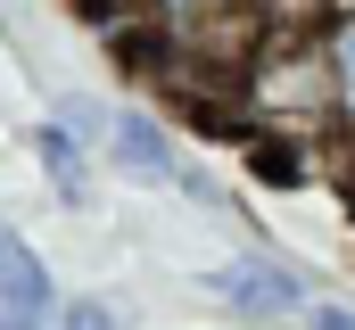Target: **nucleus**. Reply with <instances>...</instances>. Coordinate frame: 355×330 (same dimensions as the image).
<instances>
[{"label": "nucleus", "mask_w": 355, "mask_h": 330, "mask_svg": "<svg viewBox=\"0 0 355 330\" xmlns=\"http://www.w3.org/2000/svg\"><path fill=\"white\" fill-rule=\"evenodd\" d=\"M215 297L240 322H289V314H306V272H289L272 256H232L215 272Z\"/></svg>", "instance_id": "obj_2"}, {"label": "nucleus", "mask_w": 355, "mask_h": 330, "mask_svg": "<svg viewBox=\"0 0 355 330\" xmlns=\"http://www.w3.org/2000/svg\"><path fill=\"white\" fill-rule=\"evenodd\" d=\"M306 330H355V306H306Z\"/></svg>", "instance_id": "obj_10"}, {"label": "nucleus", "mask_w": 355, "mask_h": 330, "mask_svg": "<svg viewBox=\"0 0 355 330\" xmlns=\"http://www.w3.org/2000/svg\"><path fill=\"white\" fill-rule=\"evenodd\" d=\"M50 330H124V314H116L107 297H67V306L50 314Z\"/></svg>", "instance_id": "obj_9"}, {"label": "nucleus", "mask_w": 355, "mask_h": 330, "mask_svg": "<svg viewBox=\"0 0 355 330\" xmlns=\"http://www.w3.org/2000/svg\"><path fill=\"white\" fill-rule=\"evenodd\" d=\"M0 248H8V223H0Z\"/></svg>", "instance_id": "obj_11"}, {"label": "nucleus", "mask_w": 355, "mask_h": 330, "mask_svg": "<svg viewBox=\"0 0 355 330\" xmlns=\"http://www.w3.org/2000/svg\"><path fill=\"white\" fill-rule=\"evenodd\" d=\"M347 8H355V0H347Z\"/></svg>", "instance_id": "obj_13"}, {"label": "nucleus", "mask_w": 355, "mask_h": 330, "mask_svg": "<svg viewBox=\"0 0 355 330\" xmlns=\"http://www.w3.org/2000/svg\"><path fill=\"white\" fill-rule=\"evenodd\" d=\"M240 8H248L265 33H281V25H322V17H331V0H240Z\"/></svg>", "instance_id": "obj_8"}, {"label": "nucleus", "mask_w": 355, "mask_h": 330, "mask_svg": "<svg viewBox=\"0 0 355 330\" xmlns=\"http://www.w3.org/2000/svg\"><path fill=\"white\" fill-rule=\"evenodd\" d=\"M25 141H33V165H42V182L58 190V207H83V198H91V149L67 132V124H33Z\"/></svg>", "instance_id": "obj_5"}, {"label": "nucleus", "mask_w": 355, "mask_h": 330, "mask_svg": "<svg viewBox=\"0 0 355 330\" xmlns=\"http://www.w3.org/2000/svg\"><path fill=\"white\" fill-rule=\"evenodd\" d=\"M58 124H67V132H75V141H99V149H107V132H116V116H107V107H99V99H83V91H67V99H58Z\"/></svg>", "instance_id": "obj_7"}, {"label": "nucleus", "mask_w": 355, "mask_h": 330, "mask_svg": "<svg viewBox=\"0 0 355 330\" xmlns=\"http://www.w3.org/2000/svg\"><path fill=\"white\" fill-rule=\"evenodd\" d=\"M107 157H116V173H132V182H182V149H174V132H166L149 107H124V116H116Z\"/></svg>", "instance_id": "obj_4"}, {"label": "nucleus", "mask_w": 355, "mask_h": 330, "mask_svg": "<svg viewBox=\"0 0 355 330\" xmlns=\"http://www.w3.org/2000/svg\"><path fill=\"white\" fill-rule=\"evenodd\" d=\"M83 8H107V0H83Z\"/></svg>", "instance_id": "obj_12"}, {"label": "nucleus", "mask_w": 355, "mask_h": 330, "mask_svg": "<svg viewBox=\"0 0 355 330\" xmlns=\"http://www.w3.org/2000/svg\"><path fill=\"white\" fill-rule=\"evenodd\" d=\"M50 314H58L50 264H42L25 240H8L0 248V330H50Z\"/></svg>", "instance_id": "obj_3"}, {"label": "nucleus", "mask_w": 355, "mask_h": 330, "mask_svg": "<svg viewBox=\"0 0 355 330\" xmlns=\"http://www.w3.org/2000/svg\"><path fill=\"white\" fill-rule=\"evenodd\" d=\"M322 42H331V91H339V132H355V8L322 17Z\"/></svg>", "instance_id": "obj_6"}, {"label": "nucleus", "mask_w": 355, "mask_h": 330, "mask_svg": "<svg viewBox=\"0 0 355 330\" xmlns=\"http://www.w3.org/2000/svg\"><path fill=\"white\" fill-rule=\"evenodd\" d=\"M232 116L257 124L265 141H322V132H339V91H331V42H322V25L265 33L257 58L232 82Z\"/></svg>", "instance_id": "obj_1"}]
</instances>
